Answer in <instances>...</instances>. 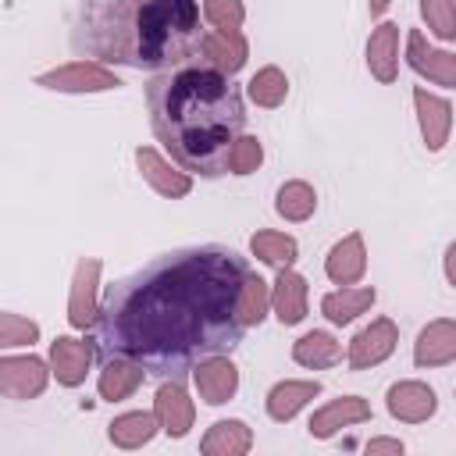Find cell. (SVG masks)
Here are the masks:
<instances>
[{
	"label": "cell",
	"instance_id": "obj_1",
	"mask_svg": "<svg viewBox=\"0 0 456 456\" xmlns=\"http://www.w3.org/2000/svg\"><path fill=\"white\" fill-rule=\"evenodd\" d=\"M249 264L232 246H182L107 285L96 314L100 356L135 360L146 374L178 378L196 360L239 346L235 296Z\"/></svg>",
	"mask_w": 456,
	"mask_h": 456
},
{
	"label": "cell",
	"instance_id": "obj_2",
	"mask_svg": "<svg viewBox=\"0 0 456 456\" xmlns=\"http://www.w3.org/2000/svg\"><path fill=\"white\" fill-rule=\"evenodd\" d=\"M146 110L157 142L200 178H221L232 142L246 128L239 86L203 64H178L146 82Z\"/></svg>",
	"mask_w": 456,
	"mask_h": 456
},
{
	"label": "cell",
	"instance_id": "obj_3",
	"mask_svg": "<svg viewBox=\"0 0 456 456\" xmlns=\"http://www.w3.org/2000/svg\"><path fill=\"white\" fill-rule=\"evenodd\" d=\"M203 14L196 0H82L71 50L86 61L167 71L196 57Z\"/></svg>",
	"mask_w": 456,
	"mask_h": 456
},
{
	"label": "cell",
	"instance_id": "obj_4",
	"mask_svg": "<svg viewBox=\"0 0 456 456\" xmlns=\"http://www.w3.org/2000/svg\"><path fill=\"white\" fill-rule=\"evenodd\" d=\"M36 86L50 93H107V89H121L125 82L100 61H71L36 75Z\"/></svg>",
	"mask_w": 456,
	"mask_h": 456
},
{
	"label": "cell",
	"instance_id": "obj_5",
	"mask_svg": "<svg viewBox=\"0 0 456 456\" xmlns=\"http://www.w3.org/2000/svg\"><path fill=\"white\" fill-rule=\"evenodd\" d=\"M100 256H78L71 289H68V324L75 331H89L100 314Z\"/></svg>",
	"mask_w": 456,
	"mask_h": 456
},
{
	"label": "cell",
	"instance_id": "obj_6",
	"mask_svg": "<svg viewBox=\"0 0 456 456\" xmlns=\"http://www.w3.org/2000/svg\"><path fill=\"white\" fill-rule=\"evenodd\" d=\"M246 57H249V43L239 28H203L196 57L189 64H203V68H214V71L232 78L242 71Z\"/></svg>",
	"mask_w": 456,
	"mask_h": 456
},
{
	"label": "cell",
	"instance_id": "obj_7",
	"mask_svg": "<svg viewBox=\"0 0 456 456\" xmlns=\"http://www.w3.org/2000/svg\"><path fill=\"white\" fill-rule=\"evenodd\" d=\"M399 346V328L392 317H374L367 328H360L353 338H349V349H346V360H349V370H370L378 363H385Z\"/></svg>",
	"mask_w": 456,
	"mask_h": 456
},
{
	"label": "cell",
	"instance_id": "obj_8",
	"mask_svg": "<svg viewBox=\"0 0 456 456\" xmlns=\"http://www.w3.org/2000/svg\"><path fill=\"white\" fill-rule=\"evenodd\" d=\"M50 381V363L39 356H0V395L4 399H36Z\"/></svg>",
	"mask_w": 456,
	"mask_h": 456
},
{
	"label": "cell",
	"instance_id": "obj_9",
	"mask_svg": "<svg viewBox=\"0 0 456 456\" xmlns=\"http://www.w3.org/2000/svg\"><path fill=\"white\" fill-rule=\"evenodd\" d=\"M406 64L420 78H428V82H435L442 89H452L456 86V57L449 50L431 46L420 28H410L406 32Z\"/></svg>",
	"mask_w": 456,
	"mask_h": 456
},
{
	"label": "cell",
	"instance_id": "obj_10",
	"mask_svg": "<svg viewBox=\"0 0 456 456\" xmlns=\"http://www.w3.org/2000/svg\"><path fill=\"white\" fill-rule=\"evenodd\" d=\"M135 167H139L142 182H146L157 196H164V200H182V196L192 192V175L182 171L175 160H164L153 146H139V150H135Z\"/></svg>",
	"mask_w": 456,
	"mask_h": 456
},
{
	"label": "cell",
	"instance_id": "obj_11",
	"mask_svg": "<svg viewBox=\"0 0 456 456\" xmlns=\"http://www.w3.org/2000/svg\"><path fill=\"white\" fill-rule=\"evenodd\" d=\"M192 385L207 406H221L239 392V367L228 360V353H214L192 363Z\"/></svg>",
	"mask_w": 456,
	"mask_h": 456
},
{
	"label": "cell",
	"instance_id": "obj_12",
	"mask_svg": "<svg viewBox=\"0 0 456 456\" xmlns=\"http://www.w3.org/2000/svg\"><path fill=\"white\" fill-rule=\"evenodd\" d=\"M153 417H157V428L167 435V438H185L192 420H196V406L185 392V385L178 378H167L160 381L157 395H153Z\"/></svg>",
	"mask_w": 456,
	"mask_h": 456
},
{
	"label": "cell",
	"instance_id": "obj_13",
	"mask_svg": "<svg viewBox=\"0 0 456 456\" xmlns=\"http://www.w3.org/2000/svg\"><path fill=\"white\" fill-rule=\"evenodd\" d=\"M367 420H370V403H367L363 395H338V399L324 403L321 410H314L306 431H310V438L328 442V438H335L342 428L367 424Z\"/></svg>",
	"mask_w": 456,
	"mask_h": 456
},
{
	"label": "cell",
	"instance_id": "obj_14",
	"mask_svg": "<svg viewBox=\"0 0 456 456\" xmlns=\"http://www.w3.org/2000/svg\"><path fill=\"white\" fill-rule=\"evenodd\" d=\"M93 356H96L93 342L75 338V335H57L50 342V374L57 378V385L78 388L86 381V374H89Z\"/></svg>",
	"mask_w": 456,
	"mask_h": 456
},
{
	"label": "cell",
	"instance_id": "obj_15",
	"mask_svg": "<svg viewBox=\"0 0 456 456\" xmlns=\"http://www.w3.org/2000/svg\"><path fill=\"white\" fill-rule=\"evenodd\" d=\"M413 110H417V125H420V139L431 153H442L452 132V103L445 96L428 93L424 86L413 89Z\"/></svg>",
	"mask_w": 456,
	"mask_h": 456
},
{
	"label": "cell",
	"instance_id": "obj_16",
	"mask_svg": "<svg viewBox=\"0 0 456 456\" xmlns=\"http://www.w3.org/2000/svg\"><path fill=\"white\" fill-rule=\"evenodd\" d=\"M306 306H310V285H306V278L299 271H292V267H278L274 285H271V314L285 328H292V324H299L306 317Z\"/></svg>",
	"mask_w": 456,
	"mask_h": 456
},
{
	"label": "cell",
	"instance_id": "obj_17",
	"mask_svg": "<svg viewBox=\"0 0 456 456\" xmlns=\"http://www.w3.org/2000/svg\"><path fill=\"white\" fill-rule=\"evenodd\" d=\"M385 406H388V413H392L395 420H403V424H424L428 417H435L438 395H435V388L424 385V381H395V385L388 388V395H385Z\"/></svg>",
	"mask_w": 456,
	"mask_h": 456
},
{
	"label": "cell",
	"instance_id": "obj_18",
	"mask_svg": "<svg viewBox=\"0 0 456 456\" xmlns=\"http://www.w3.org/2000/svg\"><path fill=\"white\" fill-rule=\"evenodd\" d=\"M367 71L370 78H378L381 86H392L399 75V25L395 21H381L370 28L367 36Z\"/></svg>",
	"mask_w": 456,
	"mask_h": 456
},
{
	"label": "cell",
	"instance_id": "obj_19",
	"mask_svg": "<svg viewBox=\"0 0 456 456\" xmlns=\"http://www.w3.org/2000/svg\"><path fill=\"white\" fill-rule=\"evenodd\" d=\"M456 360V321L438 317L420 328L413 342V363L417 367H449Z\"/></svg>",
	"mask_w": 456,
	"mask_h": 456
},
{
	"label": "cell",
	"instance_id": "obj_20",
	"mask_svg": "<svg viewBox=\"0 0 456 456\" xmlns=\"http://www.w3.org/2000/svg\"><path fill=\"white\" fill-rule=\"evenodd\" d=\"M324 274L335 281V285H356L363 274H367V246H363V235L360 232H349L342 235L328 256H324Z\"/></svg>",
	"mask_w": 456,
	"mask_h": 456
},
{
	"label": "cell",
	"instance_id": "obj_21",
	"mask_svg": "<svg viewBox=\"0 0 456 456\" xmlns=\"http://www.w3.org/2000/svg\"><path fill=\"white\" fill-rule=\"evenodd\" d=\"M142 378H146V370H142L135 360L103 356V367H100V378H96L100 399H107V403H125V399L142 385Z\"/></svg>",
	"mask_w": 456,
	"mask_h": 456
},
{
	"label": "cell",
	"instance_id": "obj_22",
	"mask_svg": "<svg viewBox=\"0 0 456 456\" xmlns=\"http://www.w3.org/2000/svg\"><path fill=\"white\" fill-rule=\"evenodd\" d=\"M321 395V381H296V378H289V381H278L271 392H267V399H264V406H267V417L271 420H278V424H289L310 399H317Z\"/></svg>",
	"mask_w": 456,
	"mask_h": 456
},
{
	"label": "cell",
	"instance_id": "obj_23",
	"mask_svg": "<svg viewBox=\"0 0 456 456\" xmlns=\"http://www.w3.org/2000/svg\"><path fill=\"white\" fill-rule=\"evenodd\" d=\"M374 299H378V292L370 285H342L321 299V314L342 328V324H353L360 314H367L374 306Z\"/></svg>",
	"mask_w": 456,
	"mask_h": 456
},
{
	"label": "cell",
	"instance_id": "obj_24",
	"mask_svg": "<svg viewBox=\"0 0 456 456\" xmlns=\"http://www.w3.org/2000/svg\"><path fill=\"white\" fill-rule=\"evenodd\" d=\"M249 449H253V431H249L246 420H235V417L214 420L207 428L203 442H200V452L203 456H242Z\"/></svg>",
	"mask_w": 456,
	"mask_h": 456
},
{
	"label": "cell",
	"instance_id": "obj_25",
	"mask_svg": "<svg viewBox=\"0 0 456 456\" xmlns=\"http://www.w3.org/2000/svg\"><path fill=\"white\" fill-rule=\"evenodd\" d=\"M267 314H271V285L260 274L246 271L239 296H235V321L239 328H260Z\"/></svg>",
	"mask_w": 456,
	"mask_h": 456
},
{
	"label": "cell",
	"instance_id": "obj_26",
	"mask_svg": "<svg viewBox=\"0 0 456 456\" xmlns=\"http://www.w3.org/2000/svg\"><path fill=\"white\" fill-rule=\"evenodd\" d=\"M292 360L306 370H324V367H335L342 360V346L328 331H306L292 342Z\"/></svg>",
	"mask_w": 456,
	"mask_h": 456
},
{
	"label": "cell",
	"instance_id": "obj_27",
	"mask_svg": "<svg viewBox=\"0 0 456 456\" xmlns=\"http://www.w3.org/2000/svg\"><path fill=\"white\" fill-rule=\"evenodd\" d=\"M157 431H160V428H157V417H153L150 410H128V413H121V417L110 420L107 438H110V445H118V449H139V445L153 442Z\"/></svg>",
	"mask_w": 456,
	"mask_h": 456
},
{
	"label": "cell",
	"instance_id": "obj_28",
	"mask_svg": "<svg viewBox=\"0 0 456 456\" xmlns=\"http://www.w3.org/2000/svg\"><path fill=\"white\" fill-rule=\"evenodd\" d=\"M274 210H278V217H285V221H292V224L310 221L314 210H317V192H314V185L303 182V178L281 182L278 192H274Z\"/></svg>",
	"mask_w": 456,
	"mask_h": 456
},
{
	"label": "cell",
	"instance_id": "obj_29",
	"mask_svg": "<svg viewBox=\"0 0 456 456\" xmlns=\"http://www.w3.org/2000/svg\"><path fill=\"white\" fill-rule=\"evenodd\" d=\"M249 253L260 260V264H267V267H292L296 264V256H299V242L292 239V235H285V232H274V228H264V232H256L253 239H249Z\"/></svg>",
	"mask_w": 456,
	"mask_h": 456
},
{
	"label": "cell",
	"instance_id": "obj_30",
	"mask_svg": "<svg viewBox=\"0 0 456 456\" xmlns=\"http://www.w3.org/2000/svg\"><path fill=\"white\" fill-rule=\"evenodd\" d=\"M246 93H249V100L256 103V107H281L285 103V96H289V75L278 68V64H267V68H260L253 78H249V86H246Z\"/></svg>",
	"mask_w": 456,
	"mask_h": 456
},
{
	"label": "cell",
	"instance_id": "obj_31",
	"mask_svg": "<svg viewBox=\"0 0 456 456\" xmlns=\"http://www.w3.org/2000/svg\"><path fill=\"white\" fill-rule=\"evenodd\" d=\"M260 164H264V142L256 135H239L232 142V150H228L224 171H232V175H253Z\"/></svg>",
	"mask_w": 456,
	"mask_h": 456
},
{
	"label": "cell",
	"instance_id": "obj_32",
	"mask_svg": "<svg viewBox=\"0 0 456 456\" xmlns=\"http://www.w3.org/2000/svg\"><path fill=\"white\" fill-rule=\"evenodd\" d=\"M32 342H39V324L21 314L0 310V349H18V346H32Z\"/></svg>",
	"mask_w": 456,
	"mask_h": 456
},
{
	"label": "cell",
	"instance_id": "obj_33",
	"mask_svg": "<svg viewBox=\"0 0 456 456\" xmlns=\"http://www.w3.org/2000/svg\"><path fill=\"white\" fill-rule=\"evenodd\" d=\"M420 18L428 21L431 36H438L442 43L456 39V14H452V0H420Z\"/></svg>",
	"mask_w": 456,
	"mask_h": 456
},
{
	"label": "cell",
	"instance_id": "obj_34",
	"mask_svg": "<svg viewBox=\"0 0 456 456\" xmlns=\"http://www.w3.org/2000/svg\"><path fill=\"white\" fill-rule=\"evenodd\" d=\"M200 14H203V21H210L214 28H242V21H246V4H242V0H203Z\"/></svg>",
	"mask_w": 456,
	"mask_h": 456
},
{
	"label": "cell",
	"instance_id": "obj_35",
	"mask_svg": "<svg viewBox=\"0 0 456 456\" xmlns=\"http://www.w3.org/2000/svg\"><path fill=\"white\" fill-rule=\"evenodd\" d=\"M367 452H370V456H374V452H395V456H399V452H403V442H399V438H370V442H367Z\"/></svg>",
	"mask_w": 456,
	"mask_h": 456
},
{
	"label": "cell",
	"instance_id": "obj_36",
	"mask_svg": "<svg viewBox=\"0 0 456 456\" xmlns=\"http://www.w3.org/2000/svg\"><path fill=\"white\" fill-rule=\"evenodd\" d=\"M452 256H456V242H449V246H445V281H449V285H456V274H452Z\"/></svg>",
	"mask_w": 456,
	"mask_h": 456
},
{
	"label": "cell",
	"instance_id": "obj_37",
	"mask_svg": "<svg viewBox=\"0 0 456 456\" xmlns=\"http://www.w3.org/2000/svg\"><path fill=\"white\" fill-rule=\"evenodd\" d=\"M388 4H392V0H367V11H370V18H381V14L388 11Z\"/></svg>",
	"mask_w": 456,
	"mask_h": 456
}]
</instances>
